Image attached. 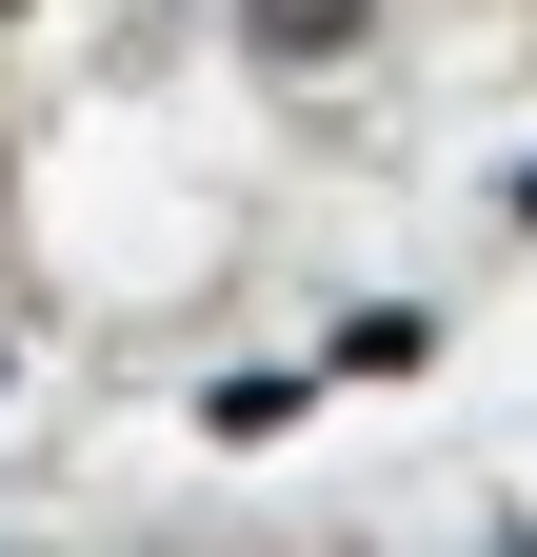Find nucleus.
<instances>
[{"instance_id": "obj_1", "label": "nucleus", "mask_w": 537, "mask_h": 557, "mask_svg": "<svg viewBox=\"0 0 537 557\" xmlns=\"http://www.w3.org/2000/svg\"><path fill=\"white\" fill-rule=\"evenodd\" d=\"M359 21H378V0H239V40H259V60H279V81H299V60H339Z\"/></svg>"}]
</instances>
